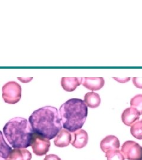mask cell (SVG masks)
Wrapping results in <instances>:
<instances>
[{"instance_id": "6da1fadb", "label": "cell", "mask_w": 142, "mask_h": 160, "mask_svg": "<svg viewBox=\"0 0 142 160\" xmlns=\"http://www.w3.org/2000/svg\"><path fill=\"white\" fill-rule=\"evenodd\" d=\"M28 120L35 133L49 140L56 137L62 129L57 109L50 106L35 110L29 117Z\"/></svg>"}, {"instance_id": "7a4b0ae2", "label": "cell", "mask_w": 142, "mask_h": 160, "mask_svg": "<svg viewBox=\"0 0 142 160\" xmlns=\"http://www.w3.org/2000/svg\"><path fill=\"white\" fill-rule=\"evenodd\" d=\"M63 128L71 132L81 129L88 116V108L84 101L79 98H71L59 109Z\"/></svg>"}, {"instance_id": "3957f363", "label": "cell", "mask_w": 142, "mask_h": 160, "mask_svg": "<svg viewBox=\"0 0 142 160\" xmlns=\"http://www.w3.org/2000/svg\"><path fill=\"white\" fill-rule=\"evenodd\" d=\"M4 134L14 148L26 149L30 146L34 131L25 118H14L9 120L3 128Z\"/></svg>"}, {"instance_id": "277c9868", "label": "cell", "mask_w": 142, "mask_h": 160, "mask_svg": "<svg viewBox=\"0 0 142 160\" xmlns=\"http://www.w3.org/2000/svg\"><path fill=\"white\" fill-rule=\"evenodd\" d=\"M21 86L16 81H10L2 87V98L6 103L14 104L21 98Z\"/></svg>"}, {"instance_id": "5b68a950", "label": "cell", "mask_w": 142, "mask_h": 160, "mask_svg": "<svg viewBox=\"0 0 142 160\" xmlns=\"http://www.w3.org/2000/svg\"><path fill=\"white\" fill-rule=\"evenodd\" d=\"M121 151L127 160H142V147L135 141H125L121 147Z\"/></svg>"}, {"instance_id": "8992f818", "label": "cell", "mask_w": 142, "mask_h": 160, "mask_svg": "<svg viewBox=\"0 0 142 160\" xmlns=\"http://www.w3.org/2000/svg\"><path fill=\"white\" fill-rule=\"evenodd\" d=\"M30 146L32 147L34 154L38 156L46 154L51 147V142L47 138L41 136L34 132Z\"/></svg>"}, {"instance_id": "52a82bcc", "label": "cell", "mask_w": 142, "mask_h": 160, "mask_svg": "<svg viewBox=\"0 0 142 160\" xmlns=\"http://www.w3.org/2000/svg\"><path fill=\"white\" fill-rule=\"evenodd\" d=\"M72 140L71 143L76 148H84L88 143V136L87 132L83 129H79L72 133Z\"/></svg>"}, {"instance_id": "ba28073f", "label": "cell", "mask_w": 142, "mask_h": 160, "mask_svg": "<svg viewBox=\"0 0 142 160\" xmlns=\"http://www.w3.org/2000/svg\"><path fill=\"white\" fill-rule=\"evenodd\" d=\"M105 81L102 77H84L82 78V84L91 91H97L104 86Z\"/></svg>"}, {"instance_id": "9c48e42d", "label": "cell", "mask_w": 142, "mask_h": 160, "mask_svg": "<svg viewBox=\"0 0 142 160\" xmlns=\"http://www.w3.org/2000/svg\"><path fill=\"white\" fill-rule=\"evenodd\" d=\"M100 147L102 151L105 153L111 150L119 149L120 148L119 140L115 136L108 135L101 141Z\"/></svg>"}, {"instance_id": "30bf717a", "label": "cell", "mask_w": 142, "mask_h": 160, "mask_svg": "<svg viewBox=\"0 0 142 160\" xmlns=\"http://www.w3.org/2000/svg\"><path fill=\"white\" fill-rule=\"evenodd\" d=\"M139 113L135 108L131 107L123 111L121 115V119L125 125L130 126L139 119Z\"/></svg>"}, {"instance_id": "8fae6325", "label": "cell", "mask_w": 142, "mask_h": 160, "mask_svg": "<svg viewBox=\"0 0 142 160\" xmlns=\"http://www.w3.org/2000/svg\"><path fill=\"white\" fill-rule=\"evenodd\" d=\"M82 77H63L61 80V86L66 92H74L77 87L82 84Z\"/></svg>"}, {"instance_id": "7c38bea8", "label": "cell", "mask_w": 142, "mask_h": 160, "mask_svg": "<svg viewBox=\"0 0 142 160\" xmlns=\"http://www.w3.org/2000/svg\"><path fill=\"white\" fill-rule=\"evenodd\" d=\"M72 140V135L70 132L66 129H62L57 135L54 141V144L58 147H67Z\"/></svg>"}, {"instance_id": "4fadbf2b", "label": "cell", "mask_w": 142, "mask_h": 160, "mask_svg": "<svg viewBox=\"0 0 142 160\" xmlns=\"http://www.w3.org/2000/svg\"><path fill=\"white\" fill-rule=\"evenodd\" d=\"M8 159L12 160H31L32 154L26 149L14 148L12 149Z\"/></svg>"}, {"instance_id": "5bb4252c", "label": "cell", "mask_w": 142, "mask_h": 160, "mask_svg": "<svg viewBox=\"0 0 142 160\" xmlns=\"http://www.w3.org/2000/svg\"><path fill=\"white\" fill-rule=\"evenodd\" d=\"M84 102L89 108L95 109L100 105L101 98L100 95L95 92H88L84 96Z\"/></svg>"}, {"instance_id": "9a60e30c", "label": "cell", "mask_w": 142, "mask_h": 160, "mask_svg": "<svg viewBox=\"0 0 142 160\" xmlns=\"http://www.w3.org/2000/svg\"><path fill=\"white\" fill-rule=\"evenodd\" d=\"M12 151V147L6 142L2 132L0 131V160L8 159Z\"/></svg>"}, {"instance_id": "2e32d148", "label": "cell", "mask_w": 142, "mask_h": 160, "mask_svg": "<svg viewBox=\"0 0 142 160\" xmlns=\"http://www.w3.org/2000/svg\"><path fill=\"white\" fill-rule=\"evenodd\" d=\"M131 134L133 137L137 139H142V120L137 121L133 125H131L130 129Z\"/></svg>"}, {"instance_id": "e0dca14e", "label": "cell", "mask_w": 142, "mask_h": 160, "mask_svg": "<svg viewBox=\"0 0 142 160\" xmlns=\"http://www.w3.org/2000/svg\"><path fill=\"white\" fill-rule=\"evenodd\" d=\"M131 107L136 110L140 115L142 114V94H137L131 99Z\"/></svg>"}, {"instance_id": "ac0fdd59", "label": "cell", "mask_w": 142, "mask_h": 160, "mask_svg": "<svg viewBox=\"0 0 142 160\" xmlns=\"http://www.w3.org/2000/svg\"><path fill=\"white\" fill-rule=\"evenodd\" d=\"M105 157L107 160H125V157L119 149L108 151L106 152Z\"/></svg>"}, {"instance_id": "d6986e66", "label": "cell", "mask_w": 142, "mask_h": 160, "mask_svg": "<svg viewBox=\"0 0 142 160\" xmlns=\"http://www.w3.org/2000/svg\"><path fill=\"white\" fill-rule=\"evenodd\" d=\"M133 83L138 88L142 89V77H133Z\"/></svg>"}, {"instance_id": "ffe728a7", "label": "cell", "mask_w": 142, "mask_h": 160, "mask_svg": "<svg viewBox=\"0 0 142 160\" xmlns=\"http://www.w3.org/2000/svg\"><path fill=\"white\" fill-rule=\"evenodd\" d=\"M44 160H61V159L56 155L49 154L46 155Z\"/></svg>"}, {"instance_id": "44dd1931", "label": "cell", "mask_w": 142, "mask_h": 160, "mask_svg": "<svg viewBox=\"0 0 142 160\" xmlns=\"http://www.w3.org/2000/svg\"><path fill=\"white\" fill-rule=\"evenodd\" d=\"M113 79L114 80H116V81H119L120 82H121V83H125V82H127V81H129V80H130V78H117V77H113Z\"/></svg>"}, {"instance_id": "7402d4cb", "label": "cell", "mask_w": 142, "mask_h": 160, "mask_svg": "<svg viewBox=\"0 0 142 160\" xmlns=\"http://www.w3.org/2000/svg\"><path fill=\"white\" fill-rule=\"evenodd\" d=\"M10 160V159H8H8H7V160Z\"/></svg>"}]
</instances>
